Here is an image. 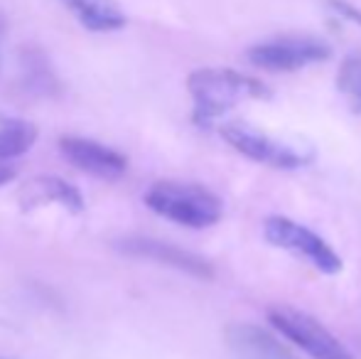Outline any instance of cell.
<instances>
[{"label": "cell", "instance_id": "1", "mask_svg": "<svg viewBox=\"0 0 361 359\" xmlns=\"http://www.w3.org/2000/svg\"><path fill=\"white\" fill-rule=\"evenodd\" d=\"M187 89L195 101V118L197 126H212L214 121L236 109L238 104L248 99H268L271 89L253 77H246L233 69L204 67L197 69L187 79Z\"/></svg>", "mask_w": 361, "mask_h": 359}, {"label": "cell", "instance_id": "2", "mask_svg": "<svg viewBox=\"0 0 361 359\" xmlns=\"http://www.w3.org/2000/svg\"><path fill=\"white\" fill-rule=\"evenodd\" d=\"M145 205L162 219H170L187 229L214 226L224 214L221 197L197 182L157 180L145 190Z\"/></svg>", "mask_w": 361, "mask_h": 359}, {"label": "cell", "instance_id": "3", "mask_svg": "<svg viewBox=\"0 0 361 359\" xmlns=\"http://www.w3.org/2000/svg\"><path fill=\"white\" fill-rule=\"evenodd\" d=\"M263 236H266V241L271 246L307 261V264L312 266V269H317L319 273L334 276V273H339L344 266L342 256H339L322 236L314 234V231L307 229L305 224H298V221L290 219V217H281V214L268 217V219L263 221Z\"/></svg>", "mask_w": 361, "mask_h": 359}, {"label": "cell", "instance_id": "4", "mask_svg": "<svg viewBox=\"0 0 361 359\" xmlns=\"http://www.w3.org/2000/svg\"><path fill=\"white\" fill-rule=\"evenodd\" d=\"M221 138L236 153L246 155L248 160H256V163L271 165V168L278 170H295L314 160V153L310 148H305V145L298 148L295 143L281 140L248 123H224Z\"/></svg>", "mask_w": 361, "mask_h": 359}, {"label": "cell", "instance_id": "5", "mask_svg": "<svg viewBox=\"0 0 361 359\" xmlns=\"http://www.w3.org/2000/svg\"><path fill=\"white\" fill-rule=\"evenodd\" d=\"M268 322L312 359H354L347 345L339 342V337H334L317 317L305 310L290 305H273L268 308Z\"/></svg>", "mask_w": 361, "mask_h": 359}, {"label": "cell", "instance_id": "6", "mask_svg": "<svg viewBox=\"0 0 361 359\" xmlns=\"http://www.w3.org/2000/svg\"><path fill=\"white\" fill-rule=\"evenodd\" d=\"M332 49L324 39L310 35H286V37L268 39L253 44L246 52L248 62L263 72H298L310 64L329 59Z\"/></svg>", "mask_w": 361, "mask_h": 359}, {"label": "cell", "instance_id": "7", "mask_svg": "<svg viewBox=\"0 0 361 359\" xmlns=\"http://www.w3.org/2000/svg\"><path fill=\"white\" fill-rule=\"evenodd\" d=\"M114 246L126 256L155 261V264L170 266V269L182 271L192 278H200V281H212L214 278V266L204 256L180 249V246L170 244V241L152 239V236H126V239L114 241Z\"/></svg>", "mask_w": 361, "mask_h": 359}, {"label": "cell", "instance_id": "8", "mask_svg": "<svg viewBox=\"0 0 361 359\" xmlns=\"http://www.w3.org/2000/svg\"><path fill=\"white\" fill-rule=\"evenodd\" d=\"M62 155L79 168L81 173L99 180H118L128 170V158L116 148L99 143V140L84 138V135H62L59 138Z\"/></svg>", "mask_w": 361, "mask_h": 359}, {"label": "cell", "instance_id": "9", "mask_svg": "<svg viewBox=\"0 0 361 359\" xmlns=\"http://www.w3.org/2000/svg\"><path fill=\"white\" fill-rule=\"evenodd\" d=\"M226 347L233 359H298L276 335L253 322L228 325Z\"/></svg>", "mask_w": 361, "mask_h": 359}, {"label": "cell", "instance_id": "10", "mask_svg": "<svg viewBox=\"0 0 361 359\" xmlns=\"http://www.w3.org/2000/svg\"><path fill=\"white\" fill-rule=\"evenodd\" d=\"M44 205H59L69 214H81L84 212V195L72 182L57 178V175H39L20 190V207H23V212H32Z\"/></svg>", "mask_w": 361, "mask_h": 359}, {"label": "cell", "instance_id": "11", "mask_svg": "<svg viewBox=\"0 0 361 359\" xmlns=\"http://www.w3.org/2000/svg\"><path fill=\"white\" fill-rule=\"evenodd\" d=\"M20 84L27 94L44 96V99L57 96L59 89H62L49 57L35 44H27L20 52Z\"/></svg>", "mask_w": 361, "mask_h": 359}, {"label": "cell", "instance_id": "12", "mask_svg": "<svg viewBox=\"0 0 361 359\" xmlns=\"http://www.w3.org/2000/svg\"><path fill=\"white\" fill-rule=\"evenodd\" d=\"M89 32H118L128 18L116 0H59Z\"/></svg>", "mask_w": 361, "mask_h": 359}, {"label": "cell", "instance_id": "13", "mask_svg": "<svg viewBox=\"0 0 361 359\" xmlns=\"http://www.w3.org/2000/svg\"><path fill=\"white\" fill-rule=\"evenodd\" d=\"M39 138V130L35 123L15 116L0 114V163H8L20 155H25Z\"/></svg>", "mask_w": 361, "mask_h": 359}, {"label": "cell", "instance_id": "14", "mask_svg": "<svg viewBox=\"0 0 361 359\" xmlns=\"http://www.w3.org/2000/svg\"><path fill=\"white\" fill-rule=\"evenodd\" d=\"M337 89L347 99L349 109L354 114H361V52H352L339 64Z\"/></svg>", "mask_w": 361, "mask_h": 359}, {"label": "cell", "instance_id": "15", "mask_svg": "<svg viewBox=\"0 0 361 359\" xmlns=\"http://www.w3.org/2000/svg\"><path fill=\"white\" fill-rule=\"evenodd\" d=\"M327 5L339 15V18L349 20V23H354V25H361V10L354 8L352 3H347V0H327Z\"/></svg>", "mask_w": 361, "mask_h": 359}, {"label": "cell", "instance_id": "16", "mask_svg": "<svg viewBox=\"0 0 361 359\" xmlns=\"http://www.w3.org/2000/svg\"><path fill=\"white\" fill-rule=\"evenodd\" d=\"M5 35H8V18L0 10V67H3V49H5Z\"/></svg>", "mask_w": 361, "mask_h": 359}, {"label": "cell", "instance_id": "17", "mask_svg": "<svg viewBox=\"0 0 361 359\" xmlns=\"http://www.w3.org/2000/svg\"><path fill=\"white\" fill-rule=\"evenodd\" d=\"M15 178V168L8 163H0V185H5V182H10Z\"/></svg>", "mask_w": 361, "mask_h": 359}, {"label": "cell", "instance_id": "18", "mask_svg": "<svg viewBox=\"0 0 361 359\" xmlns=\"http://www.w3.org/2000/svg\"><path fill=\"white\" fill-rule=\"evenodd\" d=\"M0 359H3V357H0Z\"/></svg>", "mask_w": 361, "mask_h": 359}]
</instances>
